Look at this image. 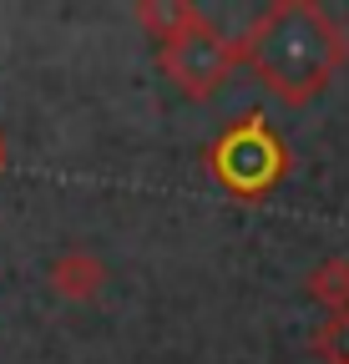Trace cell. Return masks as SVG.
I'll return each mask as SVG.
<instances>
[{
	"instance_id": "obj_4",
	"label": "cell",
	"mask_w": 349,
	"mask_h": 364,
	"mask_svg": "<svg viewBox=\"0 0 349 364\" xmlns=\"http://www.w3.org/2000/svg\"><path fill=\"white\" fill-rule=\"evenodd\" d=\"M107 284V263L92 253V248H66L56 263H51V289L71 304H86V299H97Z\"/></svg>"
},
{
	"instance_id": "obj_2",
	"label": "cell",
	"mask_w": 349,
	"mask_h": 364,
	"mask_svg": "<svg viewBox=\"0 0 349 364\" xmlns=\"http://www.w3.org/2000/svg\"><path fill=\"white\" fill-rule=\"evenodd\" d=\"M208 172L218 177V188H228L243 203H258L264 193H274L284 172H289V147L284 136L264 122V112H248L243 122H233L208 152Z\"/></svg>"
},
{
	"instance_id": "obj_6",
	"label": "cell",
	"mask_w": 349,
	"mask_h": 364,
	"mask_svg": "<svg viewBox=\"0 0 349 364\" xmlns=\"http://www.w3.org/2000/svg\"><path fill=\"white\" fill-rule=\"evenodd\" d=\"M314 304H324L329 314H349V258H324L309 268V279H304Z\"/></svg>"
},
{
	"instance_id": "obj_1",
	"label": "cell",
	"mask_w": 349,
	"mask_h": 364,
	"mask_svg": "<svg viewBox=\"0 0 349 364\" xmlns=\"http://www.w3.org/2000/svg\"><path fill=\"white\" fill-rule=\"evenodd\" d=\"M344 31L314 0H274L253 16V26L238 41V61H248L253 76L289 107L314 102L344 66Z\"/></svg>"
},
{
	"instance_id": "obj_5",
	"label": "cell",
	"mask_w": 349,
	"mask_h": 364,
	"mask_svg": "<svg viewBox=\"0 0 349 364\" xmlns=\"http://www.w3.org/2000/svg\"><path fill=\"white\" fill-rule=\"evenodd\" d=\"M198 21H203V11L188 6V0H142V6H137V26H142L157 46L178 41V36L193 31Z\"/></svg>"
},
{
	"instance_id": "obj_8",
	"label": "cell",
	"mask_w": 349,
	"mask_h": 364,
	"mask_svg": "<svg viewBox=\"0 0 349 364\" xmlns=\"http://www.w3.org/2000/svg\"><path fill=\"white\" fill-rule=\"evenodd\" d=\"M0 167H6V136H0Z\"/></svg>"
},
{
	"instance_id": "obj_3",
	"label": "cell",
	"mask_w": 349,
	"mask_h": 364,
	"mask_svg": "<svg viewBox=\"0 0 349 364\" xmlns=\"http://www.w3.org/2000/svg\"><path fill=\"white\" fill-rule=\"evenodd\" d=\"M157 61H162L167 81L178 86L183 97L208 102V97H218L223 81L233 76V66H238V41L223 36V31L203 16V21H198L193 31H183L178 41L157 46Z\"/></svg>"
},
{
	"instance_id": "obj_7",
	"label": "cell",
	"mask_w": 349,
	"mask_h": 364,
	"mask_svg": "<svg viewBox=\"0 0 349 364\" xmlns=\"http://www.w3.org/2000/svg\"><path fill=\"white\" fill-rule=\"evenodd\" d=\"M309 349H314L324 364H349V314H329L324 324L314 329Z\"/></svg>"
}]
</instances>
